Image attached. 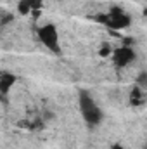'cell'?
<instances>
[{
    "mask_svg": "<svg viewBox=\"0 0 147 149\" xmlns=\"http://www.w3.org/2000/svg\"><path fill=\"white\" fill-rule=\"evenodd\" d=\"M78 106H80V113H81L83 120L88 125H99L102 121V109L97 106V102L87 92H81L80 94Z\"/></svg>",
    "mask_w": 147,
    "mask_h": 149,
    "instance_id": "cell-1",
    "label": "cell"
},
{
    "mask_svg": "<svg viewBox=\"0 0 147 149\" xmlns=\"http://www.w3.org/2000/svg\"><path fill=\"white\" fill-rule=\"evenodd\" d=\"M99 21L111 30H125L132 24V17L126 12L119 10V9H114V10H111L104 16H99Z\"/></svg>",
    "mask_w": 147,
    "mask_h": 149,
    "instance_id": "cell-2",
    "label": "cell"
},
{
    "mask_svg": "<svg viewBox=\"0 0 147 149\" xmlns=\"http://www.w3.org/2000/svg\"><path fill=\"white\" fill-rule=\"evenodd\" d=\"M38 38L40 42L52 52L59 54L61 52V45H59V35H57V30L54 24H45L38 30Z\"/></svg>",
    "mask_w": 147,
    "mask_h": 149,
    "instance_id": "cell-3",
    "label": "cell"
},
{
    "mask_svg": "<svg viewBox=\"0 0 147 149\" xmlns=\"http://www.w3.org/2000/svg\"><path fill=\"white\" fill-rule=\"evenodd\" d=\"M133 59H135V52H133V49L128 47V45H123V47H118V49L112 50V63H114L118 68L128 66Z\"/></svg>",
    "mask_w": 147,
    "mask_h": 149,
    "instance_id": "cell-4",
    "label": "cell"
},
{
    "mask_svg": "<svg viewBox=\"0 0 147 149\" xmlns=\"http://www.w3.org/2000/svg\"><path fill=\"white\" fill-rule=\"evenodd\" d=\"M10 85H14V74L2 73V76H0V88H2V92L7 94L9 88H10Z\"/></svg>",
    "mask_w": 147,
    "mask_h": 149,
    "instance_id": "cell-5",
    "label": "cell"
},
{
    "mask_svg": "<svg viewBox=\"0 0 147 149\" xmlns=\"http://www.w3.org/2000/svg\"><path fill=\"white\" fill-rule=\"evenodd\" d=\"M137 85L140 88H147V73H140L137 78Z\"/></svg>",
    "mask_w": 147,
    "mask_h": 149,
    "instance_id": "cell-6",
    "label": "cell"
},
{
    "mask_svg": "<svg viewBox=\"0 0 147 149\" xmlns=\"http://www.w3.org/2000/svg\"><path fill=\"white\" fill-rule=\"evenodd\" d=\"M30 10H31V7L26 3V0H21V2H19V12H21L23 16H26Z\"/></svg>",
    "mask_w": 147,
    "mask_h": 149,
    "instance_id": "cell-7",
    "label": "cell"
},
{
    "mask_svg": "<svg viewBox=\"0 0 147 149\" xmlns=\"http://www.w3.org/2000/svg\"><path fill=\"white\" fill-rule=\"evenodd\" d=\"M26 3H28L31 9H40V7H42V0H26Z\"/></svg>",
    "mask_w": 147,
    "mask_h": 149,
    "instance_id": "cell-8",
    "label": "cell"
},
{
    "mask_svg": "<svg viewBox=\"0 0 147 149\" xmlns=\"http://www.w3.org/2000/svg\"><path fill=\"white\" fill-rule=\"evenodd\" d=\"M99 54L106 57V56H112V50H111V47H109V45H104V47L101 49V52H99Z\"/></svg>",
    "mask_w": 147,
    "mask_h": 149,
    "instance_id": "cell-9",
    "label": "cell"
},
{
    "mask_svg": "<svg viewBox=\"0 0 147 149\" xmlns=\"http://www.w3.org/2000/svg\"><path fill=\"white\" fill-rule=\"evenodd\" d=\"M111 149H126V148H123V146H119V144H114Z\"/></svg>",
    "mask_w": 147,
    "mask_h": 149,
    "instance_id": "cell-10",
    "label": "cell"
}]
</instances>
